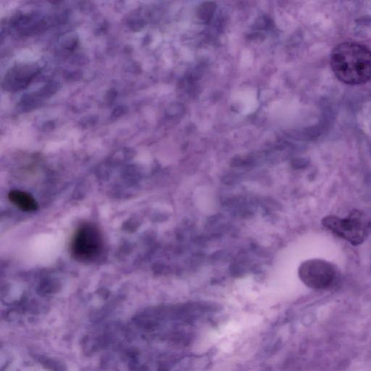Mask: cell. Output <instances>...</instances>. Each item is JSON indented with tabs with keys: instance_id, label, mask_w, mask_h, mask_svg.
I'll list each match as a JSON object with an SVG mask.
<instances>
[{
	"instance_id": "6",
	"label": "cell",
	"mask_w": 371,
	"mask_h": 371,
	"mask_svg": "<svg viewBox=\"0 0 371 371\" xmlns=\"http://www.w3.org/2000/svg\"><path fill=\"white\" fill-rule=\"evenodd\" d=\"M216 10L217 6L214 3H204L200 6L198 10V16L201 21L208 22L211 20Z\"/></svg>"
},
{
	"instance_id": "3",
	"label": "cell",
	"mask_w": 371,
	"mask_h": 371,
	"mask_svg": "<svg viewBox=\"0 0 371 371\" xmlns=\"http://www.w3.org/2000/svg\"><path fill=\"white\" fill-rule=\"evenodd\" d=\"M104 250L101 231L96 225L85 223L78 228L73 237L71 251L73 257L81 263H92L99 259Z\"/></svg>"
},
{
	"instance_id": "5",
	"label": "cell",
	"mask_w": 371,
	"mask_h": 371,
	"mask_svg": "<svg viewBox=\"0 0 371 371\" xmlns=\"http://www.w3.org/2000/svg\"><path fill=\"white\" fill-rule=\"evenodd\" d=\"M10 201L17 208L24 212H34L38 204L31 195L21 190H12L8 194Z\"/></svg>"
},
{
	"instance_id": "4",
	"label": "cell",
	"mask_w": 371,
	"mask_h": 371,
	"mask_svg": "<svg viewBox=\"0 0 371 371\" xmlns=\"http://www.w3.org/2000/svg\"><path fill=\"white\" fill-rule=\"evenodd\" d=\"M338 275L335 264L319 259L307 260L298 268L301 282L307 287L316 290H324L333 286Z\"/></svg>"
},
{
	"instance_id": "1",
	"label": "cell",
	"mask_w": 371,
	"mask_h": 371,
	"mask_svg": "<svg viewBox=\"0 0 371 371\" xmlns=\"http://www.w3.org/2000/svg\"><path fill=\"white\" fill-rule=\"evenodd\" d=\"M330 66L342 82L365 84L371 80V50L356 43H341L331 52Z\"/></svg>"
},
{
	"instance_id": "7",
	"label": "cell",
	"mask_w": 371,
	"mask_h": 371,
	"mask_svg": "<svg viewBox=\"0 0 371 371\" xmlns=\"http://www.w3.org/2000/svg\"><path fill=\"white\" fill-rule=\"evenodd\" d=\"M184 110V108L181 103L180 104L175 103V105H172L170 106V109H169V111L170 112V115H182Z\"/></svg>"
},
{
	"instance_id": "2",
	"label": "cell",
	"mask_w": 371,
	"mask_h": 371,
	"mask_svg": "<svg viewBox=\"0 0 371 371\" xmlns=\"http://www.w3.org/2000/svg\"><path fill=\"white\" fill-rule=\"evenodd\" d=\"M321 223L324 228L353 246L362 245L371 233V218L360 210H351L344 218L327 216Z\"/></svg>"
}]
</instances>
